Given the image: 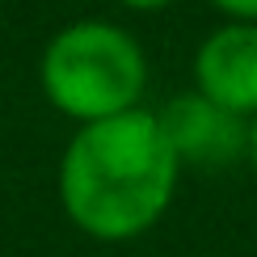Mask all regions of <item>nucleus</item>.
<instances>
[{
  "label": "nucleus",
  "mask_w": 257,
  "mask_h": 257,
  "mask_svg": "<svg viewBox=\"0 0 257 257\" xmlns=\"http://www.w3.org/2000/svg\"><path fill=\"white\" fill-rule=\"evenodd\" d=\"M244 165L257 173V114L244 118Z\"/></svg>",
  "instance_id": "423d86ee"
},
{
  "label": "nucleus",
  "mask_w": 257,
  "mask_h": 257,
  "mask_svg": "<svg viewBox=\"0 0 257 257\" xmlns=\"http://www.w3.org/2000/svg\"><path fill=\"white\" fill-rule=\"evenodd\" d=\"M190 76H194V93L219 101L223 110L240 118L257 114V26L219 21L194 47Z\"/></svg>",
  "instance_id": "20e7f679"
},
{
  "label": "nucleus",
  "mask_w": 257,
  "mask_h": 257,
  "mask_svg": "<svg viewBox=\"0 0 257 257\" xmlns=\"http://www.w3.org/2000/svg\"><path fill=\"white\" fill-rule=\"evenodd\" d=\"M42 101L72 126L139 110L148 89V55L118 21L76 17L47 38L38 55Z\"/></svg>",
  "instance_id": "f03ea898"
},
{
  "label": "nucleus",
  "mask_w": 257,
  "mask_h": 257,
  "mask_svg": "<svg viewBox=\"0 0 257 257\" xmlns=\"http://www.w3.org/2000/svg\"><path fill=\"white\" fill-rule=\"evenodd\" d=\"M181 169H232L244 160V118L202 93H177L156 110Z\"/></svg>",
  "instance_id": "7ed1b4c3"
},
{
  "label": "nucleus",
  "mask_w": 257,
  "mask_h": 257,
  "mask_svg": "<svg viewBox=\"0 0 257 257\" xmlns=\"http://www.w3.org/2000/svg\"><path fill=\"white\" fill-rule=\"evenodd\" d=\"M177 181L181 165L156 110L139 105L72 131L59 152L55 194L76 232L101 244H126L169 215Z\"/></svg>",
  "instance_id": "f257e3e1"
},
{
  "label": "nucleus",
  "mask_w": 257,
  "mask_h": 257,
  "mask_svg": "<svg viewBox=\"0 0 257 257\" xmlns=\"http://www.w3.org/2000/svg\"><path fill=\"white\" fill-rule=\"evenodd\" d=\"M211 9L223 13V21H253L257 26V0H211Z\"/></svg>",
  "instance_id": "39448f33"
},
{
  "label": "nucleus",
  "mask_w": 257,
  "mask_h": 257,
  "mask_svg": "<svg viewBox=\"0 0 257 257\" xmlns=\"http://www.w3.org/2000/svg\"><path fill=\"white\" fill-rule=\"evenodd\" d=\"M114 5H122V9H131V13H160V9H169V5H177V0H114Z\"/></svg>",
  "instance_id": "0eeeda50"
}]
</instances>
